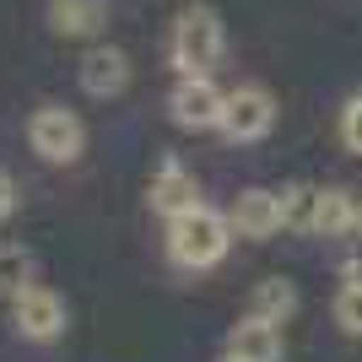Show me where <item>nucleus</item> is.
I'll return each mask as SVG.
<instances>
[{
	"mask_svg": "<svg viewBox=\"0 0 362 362\" xmlns=\"http://www.w3.org/2000/svg\"><path fill=\"white\" fill-rule=\"evenodd\" d=\"M49 22L60 38H98L108 22V0H49Z\"/></svg>",
	"mask_w": 362,
	"mask_h": 362,
	"instance_id": "nucleus-11",
	"label": "nucleus"
},
{
	"mask_svg": "<svg viewBox=\"0 0 362 362\" xmlns=\"http://www.w3.org/2000/svg\"><path fill=\"white\" fill-rule=\"evenodd\" d=\"M200 206V184H195V173L189 168H179V163H163V173L151 179V211L157 216H184V211H195Z\"/></svg>",
	"mask_w": 362,
	"mask_h": 362,
	"instance_id": "nucleus-7",
	"label": "nucleus"
},
{
	"mask_svg": "<svg viewBox=\"0 0 362 362\" xmlns=\"http://www.w3.org/2000/svg\"><path fill=\"white\" fill-rule=\"evenodd\" d=\"M276 124V103L265 87H238L227 92V108H222V136L249 146V141H265Z\"/></svg>",
	"mask_w": 362,
	"mask_h": 362,
	"instance_id": "nucleus-5",
	"label": "nucleus"
},
{
	"mask_svg": "<svg viewBox=\"0 0 362 362\" xmlns=\"http://www.w3.org/2000/svg\"><path fill=\"white\" fill-rule=\"evenodd\" d=\"M335 325L346 335H362V276H351L346 287L335 292Z\"/></svg>",
	"mask_w": 362,
	"mask_h": 362,
	"instance_id": "nucleus-16",
	"label": "nucleus"
},
{
	"mask_svg": "<svg viewBox=\"0 0 362 362\" xmlns=\"http://www.w3.org/2000/svg\"><path fill=\"white\" fill-rule=\"evenodd\" d=\"M314 211H319V189H308V184H287L281 189V222L287 227H308L314 233Z\"/></svg>",
	"mask_w": 362,
	"mask_h": 362,
	"instance_id": "nucleus-14",
	"label": "nucleus"
},
{
	"mask_svg": "<svg viewBox=\"0 0 362 362\" xmlns=\"http://www.w3.org/2000/svg\"><path fill=\"white\" fill-rule=\"evenodd\" d=\"M357 238H362V216H357Z\"/></svg>",
	"mask_w": 362,
	"mask_h": 362,
	"instance_id": "nucleus-20",
	"label": "nucleus"
},
{
	"mask_svg": "<svg viewBox=\"0 0 362 362\" xmlns=\"http://www.w3.org/2000/svg\"><path fill=\"white\" fill-rule=\"evenodd\" d=\"M11 211H16V184H11V173L0 168V222H6Z\"/></svg>",
	"mask_w": 362,
	"mask_h": 362,
	"instance_id": "nucleus-18",
	"label": "nucleus"
},
{
	"mask_svg": "<svg viewBox=\"0 0 362 362\" xmlns=\"http://www.w3.org/2000/svg\"><path fill=\"white\" fill-rule=\"evenodd\" d=\"M28 281H33V255L22 249V243H6V249H0V292L16 298Z\"/></svg>",
	"mask_w": 362,
	"mask_h": 362,
	"instance_id": "nucleus-15",
	"label": "nucleus"
},
{
	"mask_svg": "<svg viewBox=\"0 0 362 362\" xmlns=\"http://www.w3.org/2000/svg\"><path fill=\"white\" fill-rule=\"evenodd\" d=\"M222 49H227V33L211 6H189L173 22V65H179V76H211Z\"/></svg>",
	"mask_w": 362,
	"mask_h": 362,
	"instance_id": "nucleus-2",
	"label": "nucleus"
},
{
	"mask_svg": "<svg viewBox=\"0 0 362 362\" xmlns=\"http://www.w3.org/2000/svg\"><path fill=\"white\" fill-rule=\"evenodd\" d=\"M227 243H233V216L211 211V206H195L168 222V259L184 271H211L227 255Z\"/></svg>",
	"mask_w": 362,
	"mask_h": 362,
	"instance_id": "nucleus-1",
	"label": "nucleus"
},
{
	"mask_svg": "<svg viewBox=\"0 0 362 362\" xmlns=\"http://www.w3.org/2000/svg\"><path fill=\"white\" fill-rule=\"evenodd\" d=\"M11 319L28 341H60L65 335V298L38 287V281H28V287L11 298Z\"/></svg>",
	"mask_w": 362,
	"mask_h": 362,
	"instance_id": "nucleus-6",
	"label": "nucleus"
},
{
	"mask_svg": "<svg viewBox=\"0 0 362 362\" xmlns=\"http://www.w3.org/2000/svg\"><path fill=\"white\" fill-rule=\"evenodd\" d=\"M249 314H255V319H271V325L292 319V314H298V287H292V281H281V276L259 281L255 298H249Z\"/></svg>",
	"mask_w": 362,
	"mask_h": 362,
	"instance_id": "nucleus-13",
	"label": "nucleus"
},
{
	"mask_svg": "<svg viewBox=\"0 0 362 362\" xmlns=\"http://www.w3.org/2000/svg\"><path fill=\"white\" fill-rule=\"evenodd\" d=\"M227 351L238 362H281V330H276L271 319H243V325H233V335H227Z\"/></svg>",
	"mask_w": 362,
	"mask_h": 362,
	"instance_id": "nucleus-10",
	"label": "nucleus"
},
{
	"mask_svg": "<svg viewBox=\"0 0 362 362\" xmlns=\"http://www.w3.org/2000/svg\"><path fill=\"white\" fill-rule=\"evenodd\" d=\"M28 146L38 151L44 163H76V157H81V146H87V124L76 119L71 108L44 103V108L28 119Z\"/></svg>",
	"mask_w": 362,
	"mask_h": 362,
	"instance_id": "nucleus-3",
	"label": "nucleus"
},
{
	"mask_svg": "<svg viewBox=\"0 0 362 362\" xmlns=\"http://www.w3.org/2000/svg\"><path fill=\"white\" fill-rule=\"evenodd\" d=\"M227 92H216L211 76H179V87L168 92V114L179 130H222Z\"/></svg>",
	"mask_w": 362,
	"mask_h": 362,
	"instance_id": "nucleus-4",
	"label": "nucleus"
},
{
	"mask_svg": "<svg viewBox=\"0 0 362 362\" xmlns=\"http://www.w3.org/2000/svg\"><path fill=\"white\" fill-rule=\"evenodd\" d=\"M341 136H346L351 151H362V92L346 103V114H341Z\"/></svg>",
	"mask_w": 362,
	"mask_h": 362,
	"instance_id": "nucleus-17",
	"label": "nucleus"
},
{
	"mask_svg": "<svg viewBox=\"0 0 362 362\" xmlns=\"http://www.w3.org/2000/svg\"><path fill=\"white\" fill-rule=\"evenodd\" d=\"M130 87V60L124 49H92L81 60V92L87 98H119Z\"/></svg>",
	"mask_w": 362,
	"mask_h": 362,
	"instance_id": "nucleus-9",
	"label": "nucleus"
},
{
	"mask_svg": "<svg viewBox=\"0 0 362 362\" xmlns=\"http://www.w3.org/2000/svg\"><path fill=\"white\" fill-rule=\"evenodd\" d=\"M233 227H238L243 238H271V233H281V195L276 189H243L238 200H233Z\"/></svg>",
	"mask_w": 362,
	"mask_h": 362,
	"instance_id": "nucleus-8",
	"label": "nucleus"
},
{
	"mask_svg": "<svg viewBox=\"0 0 362 362\" xmlns=\"http://www.w3.org/2000/svg\"><path fill=\"white\" fill-rule=\"evenodd\" d=\"M357 216H362V206L346 195V189H319L314 233H325V238H346V233H357Z\"/></svg>",
	"mask_w": 362,
	"mask_h": 362,
	"instance_id": "nucleus-12",
	"label": "nucleus"
},
{
	"mask_svg": "<svg viewBox=\"0 0 362 362\" xmlns=\"http://www.w3.org/2000/svg\"><path fill=\"white\" fill-rule=\"evenodd\" d=\"M222 362H238V357H233V351H227V357H222Z\"/></svg>",
	"mask_w": 362,
	"mask_h": 362,
	"instance_id": "nucleus-19",
	"label": "nucleus"
}]
</instances>
